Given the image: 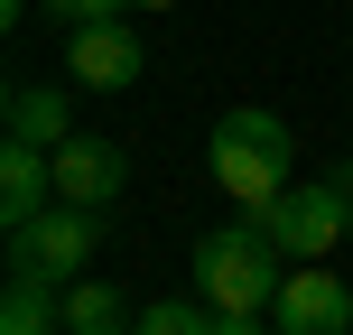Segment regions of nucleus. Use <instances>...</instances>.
I'll use <instances>...</instances> for the list:
<instances>
[{"label":"nucleus","mask_w":353,"mask_h":335,"mask_svg":"<svg viewBox=\"0 0 353 335\" xmlns=\"http://www.w3.org/2000/svg\"><path fill=\"white\" fill-rule=\"evenodd\" d=\"M205 159H214V186L242 214H270L288 195V122L279 112H223L214 140H205Z\"/></svg>","instance_id":"nucleus-1"},{"label":"nucleus","mask_w":353,"mask_h":335,"mask_svg":"<svg viewBox=\"0 0 353 335\" xmlns=\"http://www.w3.org/2000/svg\"><path fill=\"white\" fill-rule=\"evenodd\" d=\"M195 289H205L214 317H270V298H279V242L261 224H214L195 242Z\"/></svg>","instance_id":"nucleus-2"},{"label":"nucleus","mask_w":353,"mask_h":335,"mask_svg":"<svg viewBox=\"0 0 353 335\" xmlns=\"http://www.w3.org/2000/svg\"><path fill=\"white\" fill-rule=\"evenodd\" d=\"M251 224L279 242V261H325L335 251V233L353 224V205H344V186H288L270 214H251Z\"/></svg>","instance_id":"nucleus-3"},{"label":"nucleus","mask_w":353,"mask_h":335,"mask_svg":"<svg viewBox=\"0 0 353 335\" xmlns=\"http://www.w3.org/2000/svg\"><path fill=\"white\" fill-rule=\"evenodd\" d=\"M93 242H103V214H84V205H47L28 233H10V261L47 270V280H84Z\"/></svg>","instance_id":"nucleus-4"},{"label":"nucleus","mask_w":353,"mask_h":335,"mask_svg":"<svg viewBox=\"0 0 353 335\" xmlns=\"http://www.w3.org/2000/svg\"><path fill=\"white\" fill-rule=\"evenodd\" d=\"M270 317H279V335H353V289L335 280V270H288L279 298H270Z\"/></svg>","instance_id":"nucleus-5"},{"label":"nucleus","mask_w":353,"mask_h":335,"mask_svg":"<svg viewBox=\"0 0 353 335\" xmlns=\"http://www.w3.org/2000/svg\"><path fill=\"white\" fill-rule=\"evenodd\" d=\"M47 159H56V205H84V214H103L112 195H121V177H130L121 140H84V131H74L65 149H47Z\"/></svg>","instance_id":"nucleus-6"},{"label":"nucleus","mask_w":353,"mask_h":335,"mask_svg":"<svg viewBox=\"0 0 353 335\" xmlns=\"http://www.w3.org/2000/svg\"><path fill=\"white\" fill-rule=\"evenodd\" d=\"M65 75H74V84H93V93H121L130 75H140V37H130V19H93V28H74Z\"/></svg>","instance_id":"nucleus-7"},{"label":"nucleus","mask_w":353,"mask_h":335,"mask_svg":"<svg viewBox=\"0 0 353 335\" xmlns=\"http://www.w3.org/2000/svg\"><path fill=\"white\" fill-rule=\"evenodd\" d=\"M47 195H56V159L28 149V140H10V149H0V224L28 233L37 214H47Z\"/></svg>","instance_id":"nucleus-8"},{"label":"nucleus","mask_w":353,"mask_h":335,"mask_svg":"<svg viewBox=\"0 0 353 335\" xmlns=\"http://www.w3.org/2000/svg\"><path fill=\"white\" fill-rule=\"evenodd\" d=\"M10 140H28V149H65V140H74V103H65V84H10Z\"/></svg>","instance_id":"nucleus-9"},{"label":"nucleus","mask_w":353,"mask_h":335,"mask_svg":"<svg viewBox=\"0 0 353 335\" xmlns=\"http://www.w3.org/2000/svg\"><path fill=\"white\" fill-rule=\"evenodd\" d=\"M65 335H130V298L112 280H65Z\"/></svg>","instance_id":"nucleus-10"},{"label":"nucleus","mask_w":353,"mask_h":335,"mask_svg":"<svg viewBox=\"0 0 353 335\" xmlns=\"http://www.w3.org/2000/svg\"><path fill=\"white\" fill-rule=\"evenodd\" d=\"M130 335H214V307H186V298H149Z\"/></svg>","instance_id":"nucleus-11"},{"label":"nucleus","mask_w":353,"mask_h":335,"mask_svg":"<svg viewBox=\"0 0 353 335\" xmlns=\"http://www.w3.org/2000/svg\"><path fill=\"white\" fill-rule=\"evenodd\" d=\"M47 10H56V19H65V28H93V19H121V10H130V0H47Z\"/></svg>","instance_id":"nucleus-12"},{"label":"nucleus","mask_w":353,"mask_h":335,"mask_svg":"<svg viewBox=\"0 0 353 335\" xmlns=\"http://www.w3.org/2000/svg\"><path fill=\"white\" fill-rule=\"evenodd\" d=\"M214 335H270L261 317H214Z\"/></svg>","instance_id":"nucleus-13"},{"label":"nucleus","mask_w":353,"mask_h":335,"mask_svg":"<svg viewBox=\"0 0 353 335\" xmlns=\"http://www.w3.org/2000/svg\"><path fill=\"white\" fill-rule=\"evenodd\" d=\"M335 186H344V205H353V159H344V168H335Z\"/></svg>","instance_id":"nucleus-14"},{"label":"nucleus","mask_w":353,"mask_h":335,"mask_svg":"<svg viewBox=\"0 0 353 335\" xmlns=\"http://www.w3.org/2000/svg\"><path fill=\"white\" fill-rule=\"evenodd\" d=\"M130 10H176V0H130Z\"/></svg>","instance_id":"nucleus-15"}]
</instances>
